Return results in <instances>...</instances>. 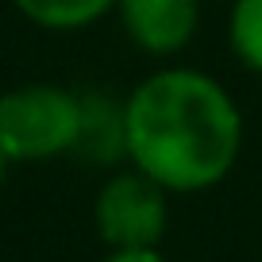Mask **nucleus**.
Here are the masks:
<instances>
[{"mask_svg":"<svg viewBox=\"0 0 262 262\" xmlns=\"http://www.w3.org/2000/svg\"><path fill=\"white\" fill-rule=\"evenodd\" d=\"M127 158L170 193H201L231 173L243 147L239 104L212 74L166 66L123 100Z\"/></svg>","mask_w":262,"mask_h":262,"instance_id":"obj_1","label":"nucleus"},{"mask_svg":"<svg viewBox=\"0 0 262 262\" xmlns=\"http://www.w3.org/2000/svg\"><path fill=\"white\" fill-rule=\"evenodd\" d=\"M81 97L62 85H19L0 97V143L12 162H42L77 150Z\"/></svg>","mask_w":262,"mask_h":262,"instance_id":"obj_2","label":"nucleus"},{"mask_svg":"<svg viewBox=\"0 0 262 262\" xmlns=\"http://www.w3.org/2000/svg\"><path fill=\"white\" fill-rule=\"evenodd\" d=\"M166 193L155 178L143 170H123L100 185L97 205H93V224L97 235L112 251L123 247H158L170 224V205Z\"/></svg>","mask_w":262,"mask_h":262,"instance_id":"obj_3","label":"nucleus"},{"mask_svg":"<svg viewBox=\"0 0 262 262\" xmlns=\"http://www.w3.org/2000/svg\"><path fill=\"white\" fill-rule=\"evenodd\" d=\"M127 39L155 58H173L201 27V0H116Z\"/></svg>","mask_w":262,"mask_h":262,"instance_id":"obj_4","label":"nucleus"},{"mask_svg":"<svg viewBox=\"0 0 262 262\" xmlns=\"http://www.w3.org/2000/svg\"><path fill=\"white\" fill-rule=\"evenodd\" d=\"M77 155L89 162H116L127 158V127H123V104L108 97H81V135Z\"/></svg>","mask_w":262,"mask_h":262,"instance_id":"obj_5","label":"nucleus"},{"mask_svg":"<svg viewBox=\"0 0 262 262\" xmlns=\"http://www.w3.org/2000/svg\"><path fill=\"white\" fill-rule=\"evenodd\" d=\"M12 4L42 31H81L116 8V0H12Z\"/></svg>","mask_w":262,"mask_h":262,"instance_id":"obj_6","label":"nucleus"},{"mask_svg":"<svg viewBox=\"0 0 262 262\" xmlns=\"http://www.w3.org/2000/svg\"><path fill=\"white\" fill-rule=\"evenodd\" d=\"M231 54L251 74H262V0H235L228 19Z\"/></svg>","mask_w":262,"mask_h":262,"instance_id":"obj_7","label":"nucleus"},{"mask_svg":"<svg viewBox=\"0 0 262 262\" xmlns=\"http://www.w3.org/2000/svg\"><path fill=\"white\" fill-rule=\"evenodd\" d=\"M100 262H170V258L158 254V247H123V251L104 254Z\"/></svg>","mask_w":262,"mask_h":262,"instance_id":"obj_8","label":"nucleus"},{"mask_svg":"<svg viewBox=\"0 0 262 262\" xmlns=\"http://www.w3.org/2000/svg\"><path fill=\"white\" fill-rule=\"evenodd\" d=\"M8 162L12 158H8V150H4V143H0V181H4V173H8Z\"/></svg>","mask_w":262,"mask_h":262,"instance_id":"obj_9","label":"nucleus"}]
</instances>
